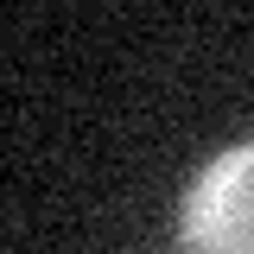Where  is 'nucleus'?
Instances as JSON below:
<instances>
[{
  "instance_id": "f257e3e1",
  "label": "nucleus",
  "mask_w": 254,
  "mask_h": 254,
  "mask_svg": "<svg viewBox=\"0 0 254 254\" xmlns=\"http://www.w3.org/2000/svg\"><path fill=\"white\" fill-rule=\"evenodd\" d=\"M185 254H254V140L222 146L178 203Z\"/></svg>"
}]
</instances>
